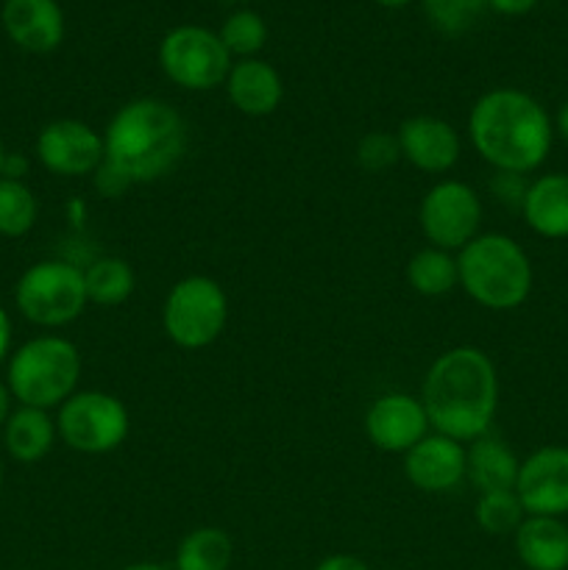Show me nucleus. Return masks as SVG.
I'll use <instances>...</instances> for the list:
<instances>
[{
  "instance_id": "1",
  "label": "nucleus",
  "mask_w": 568,
  "mask_h": 570,
  "mask_svg": "<svg viewBox=\"0 0 568 570\" xmlns=\"http://www.w3.org/2000/svg\"><path fill=\"white\" fill-rule=\"evenodd\" d=\"M418 399L432 432L462 445L473 443L490 432L499 410V373L482 348L457 345L429 365Z\"/></svg>"
},
{
  "instance_id": "2",
  "label": "nucleus",
  "mask_w": 568,
  "mask_h": 570,
  "mask_svg": "<svg viewBox=\"0 0 568 570\" xmlns=\"http://www.w3.org/2000/svg\"><path fill=\"white\" fill-rule=\"evenodd\" d=\"M468 139L493 173L529 176L549 159L555 126L538 98L516 87H496L471 106Z\"/></svg>"
},
{
  "instance_id": "3",
  "label": "nucleus",
  "mask_w": 568,
  "mask_h": 570,
  "mask_svg": "<svg viewBox=\"0 0 568 570\" xmlns=\"http://www.w3.org/2000/svg\"><path fill=\"white\" fill-rule=\"evenodd\" d=\"M187 154V122L182 111L159 98H137L111 115L104 131V161L128 187L170 176Z\"/></svg>"
},
{
  "instance_id": "4",
  "label": "nucleus",
  "mask_w": 568,
  "mask_h": 570,
  "mask_svg": "<svg viewBox=\"0 0 568 570\" xmlns=\"http://www.w3.org/2000/svg\"><path fill=\"white\" fill-rule=\"evenodd\" d=\"M460 287L473 304L490 312L518 309L532 293L535 271L529 254L512 237L488 232L457 250Z\"/></svg>"
},
{
  "instance_id": "5",
  "label": "nucleus",
  "mask_w": 568,
  "mask_h": 570,
  "mask_svg": "<svg viewBox=\"0 0 568 570\" xmlns=\"http://www.w3.org/2000/svg\"><path fill=\"white\" fill-rule=\"evenodd\" d=\"M81 367V354L72 340L59 334H39L11 354L6 384L20 406L50 412L78 393Z\"/></svg>"
},
{
  "instance_id": "6",
  "label": "nucleus",
  "mask_w": 568,
  "mask_h": 570,
  "mask_svg": "<svg viewBox=\"0 0 568 570\" xmlns=\"http://www.w3.org/2000/svg\"><path fill=\"white\" fill-rule=\"evenodd\" d=\"M228 321V298L212 276L178 278L161 304V328L184 351L209 348Z\"/></svg>"
},
{
  "instance_id": "7",
  "label": "nucleus",
  "mask_w": 568,
  "mask_h": 570,
  "mask_svg": "<svg viewBox=\"0 0 568 570\" xmlns=\"http://www.w3.org/2000/svg\"><path fill=\"white\" fill-rule=\"evenodd\" d=\"M14 304L28 323L61 328L78 321L89 306L81 267L61 259H45L28 267L14 287Z\"/></svg>"
},
{
  "instance_id": "8",
  "label": "nucleus",
  "mask_w": 568,
  "mask_h": 570,
  "mask_svg": "<svg viewBox=\"0 0 568 570\" xmlns=\"http://www.w3.org/2000/svg\"><path fill=\"white\" fill-rule=\"evenodd\" d=\"M56 429L61 443L78 454H111L126 443L131 415L117 395L104 390H78L59 406Z\"/></svg>"
},
{
  "instance_id": "9",
  "label": "nucleus",
  "mask_w": 568,
  "mask_h": 570,
  "mask_svg": "<svg viewBox=\"0 0 568 570\" xmlns=\"http://www.w3.org/2000/svg\"><path fill=\"white\" fill-rule=\"evenodd\" d=\"M234 59L217 31L204 26H176L161 37L159 67L176 87L187 92H212L226 83Z\"/></svg>"
},
{
  "instance_id": "10",
  "label": "nucleus",
  "mask_w": 568,
  "mask_h": 570,
  "mask_svg": "<svg viewBox=\"0 0 568 570\" xmlns=\"http://www.w3.org/2000/svg\"><path fill=\"white\" fill-rule=\"evenodd\" d=\"M484 206L477 189L457 178L432 184L418 206V226L432 248L462 250L482 228Z\"/></svg>"
},
{
  "instance_id": "11",
  "label": "nucleus",
  "mask_w": 568,
  "mask_h": 570,
  "mask_svg": "<svg viewBox=\"0 0 568 570\" xmlns=\"http://www.w3.org/2000/svg\"><path fill=\"white\" fill-rule=\"evenodd\" d=\"M37 159L53 176H95L104 165V134L84 120H53L39 131Z\"/></svg>"
},
{
  "instance_id": "12",
  "label": "nucleus",
  "mask_w": 568,
  "mask_h": 570,
  "mask_svg": "<svg viewBox=\"0 0 568 570\" xmlns=\"http://www.w3.org/2000/svg\"><path fill=\"white\" fill-rule=\"evenodd\" d=\"M516 495L527 515H568V445H543L521 460Z\"/></svg>"
},
{
  "instance_id": "13",
  "label": "nucleus",
  "mask_w": 568,
  "mask_h": 570,
  "mask_svg": "<svg viewBox=\"0 0 568 570\" xmlns=\"http://www.w3.org/2000/svg\"><path fill=\"white\" fill-rule=\"evenodd\" d=\"M432 432L421 399L410 393H384L365 412V434L373 449L404 456Z\"/></svg>"
},
{
  "instance_id": "14",
  "label": "nucleus",
  "mask_w": 568,
  "mask_h": 570,
  "mask_svg": "<svg viewBox=\"0 0 568 570\" xmlns=\"http://www.w3.org/2000/svg\"><path fill=\"white\" fill-rule=\"evenodd\" d=\"M401 159L429 176H443L460 161L462 139L449 120L432 115H412L395 131Z\"/></svg>"
},
{
  "instance_id": "15",
  "label": "nucleus",
  "mask_w": 568,
  "mask_h": 570,
  "mask_svg": "<svg viewBox=\"0 0 568 570\" xmlns=\"http://www.w3.org/2000/svg\"><path fill=\"white\" fill-rule=\"evenodd\" d=\"M404 476L421 493H451L466 479V445L445 434L429 432L404 454Z\"/></svg>"
},
{
  "instance_id": "16",
  "label": "nucleus",
  "mask_w": 568,
  "mask_h": 570,
  "mask_svg": "<svg viewBox=\"0 0 568 570\" xmlns=\"http://www.w3.org/2000/svg\"><path fill=\"white\" fill-rule=\"evenodd\" d=\"M6 37L28 53H50L65 39V11L56 0H6Z\"/></svg>"
},
{
  "instance_id": "17",
  "label": "nucleus",
  "mask_w": 568,
  "mask_h": 570,
  "mask_svg": "<svg viewBox=\"0 0 568 570\" xmlns=\"http://www.w3.org/2000/svg\"><path fill=\"white\" fill-rule=\"evenodd\" d=\"M223 87H226L228 104L245 117H271L284 100L282 76L259 56L234 61Z\"/></svg>"
},
{
  "instance_id": "18",
  "label": "nucleus",
  "mask_w": 568,
  "mask_h": 570,
  "mask_svg": "<svg viewBox=\"0 0 568 570\" xmlns=\"http://www.w3.org/2000/svg\"><path fill=\"white\" fill-rule=\"evenodd\" d=\"M518 212L538 237L568 239V173L532 178Z\"/></svg>"
},
{
  "instance_id": "19",
  "label": "nucleus",
  "mask_w": 568,
  "mask_h": 570,
  "mask_svg": "<svg viewBox=\"0 0 568 570\" xmlns=\"http://www.w3.org/2000/svg\"><path fill=\"white\" fill-rule=\"evenodd\" d=\"M512 540L527 570H568V523L562 518L527 515Z\"/></svg>"
},
{
  "instance_id": "20",
  "label": "nucleus",
  "mask_w": 568,
  "mask_h": 570,
  "mask_svg": "<svg viewBox=\"0 0 568 570\" xmlns=\"http://www.w3.org/2000/svg\"><path fill=\"white\" fill-rule=\"evenodd\" d=\"M521 460L505 440L493 434H482L466 445V479L477 488V493H496V490H516Z\"/></svg>"
},
{
  "instance_id": "21",
  "label": "nucleus",
  "mask_w": 568,
  "mask_h": 570,
  "mask_svg": "<svg viewBox=\"0 0 568 570\" xmlns=\"http://www.w3.org/2000/svg\"><path fill=\"white\" fill-rule=\"evenodd\" d=\"M56 438H59L56 417H50L48 410H37V406H17L3 426L6 451H9L11 460L22 462V465L45 460L53 449Z\"/></svg>"
},
{
  "instance_id": "22",
  "label": "nucleus",
  "mask_w": 568,
  "mask_h": 570,
  "mask_svg": "<svg viewBox=\"0 0 568 570\" xmlns=\"http://www.w3.org/2000/svg\"><path fill=\"white\" fill-rule=\"evenodd\" d=\"M234 540L221 527H198L182 538L173 554V570H228Z\"/></svg>"
},
{
  "instance_id": "23",
  "label": "nucleus",
  "mask_w": 568,
  "mask_h": 570,
  "mask_svg": "<svg viewBox=\"0 0 568 570\" xmlns=\"http://www.w3.org/2000/svg\"><path fill=\"white\" fill-rule=\"evenodd\" d=\"M407 284L415 289L423 298H440L449 295L451 289L460 287V267H457V256L443 248H427L415 250L407 262Z\"/></svg>"
},
{
  "instance_id": "24",
  "label": "nucleus",
  "mask_w": 568,
  "mask_h": 570,
  "mask_svg": "<svg viewBox=\"0 0 568 570\" xmlns=\"http://www.w3.org/2000/svg\"><path fill=\"white\" fill-rule=\"evenodd\" d=\"M84 284L89 304L120 306L137 289V276L123 256H100L84 267Z\"/></svg>"
},
{
  "instance_id": "25",
  "label": "nucleus",
  "mask_w": 568,
  "mask_h": 570,
  "mask_svg": "<svg viewBox=\"0 0 568 570\" xmlns=\"http://www.w3.org/2000/svg\"><path fill=\"white\" fill-rule=\"evenodd\" d=\"M39 217V200L20 178H0V234L26 237Z\"/></svg>"
},
{
  "instance_id": "26",
  "label": "nucleus",
  "mask_w": 568,
  "mask_h": 570,
  "mask_svg": "<svg viewBox=\"0 0 568 570\" xmlns=\"http://www.w3.org/2000/svg\"><path fill=\"white\" fill-rule=\"evenodd\" d=\"M527 512H523L521 501H518L516 490H496V493H479L477 507H473V521L490 538H505V534H516L518 527L523 523Z\"/></svg>"
},
{
  "instance_id": "27",
  "label": "nucleus",
  "mask_w": 568,
  "mask_h": 570,
  "mask_svg": "<svg viewBox=\"0 0 568 570\" xmlns=\"http://www.w3.org/2000/svg\"><path fill=\"white\" fill-rule=\"evenodd\" d=\"M221 42L226 45L232 59H256L267 42V26L256 11L237 9L226 17V22L217 31Z\"/></svg>"
},
{
  "instance_id": "28",
  "label": "nucleus",
  "mask_w": 568,
  "mask_h": 570,
  "mask_svg": "<svg viewBox=\"0 0 568 570\" xmlns=\"http://www.w3.org/2000/svg\"><path fill=\"white\" fill-rule=\"evenodd\" d=\"M484 9H488V0H423L429 22L449 37L466 33Z\"/></svg>"
},
{
  "instance_id": "29",
  "label": "nucleus",
  "mask_w": 568,
  "mask_h": 570,
  "mask_svg": "<svg viewBox=\"0 0 568 570\" xmlns=\"http://www.w3.org/2000/svg\"><path fill=\"white\" fill-rule=\"evenodd\" d=\"M401 159L399 139L393 131H368L356 145V161L362 170L382 173L390 170Z\"/></svg>"
},
{
  "instance_id": "30",
  "label": "nucleus",
  "mask_w": 568,
  "mask_h": 570,
  "mask_svg": "<svg viewBox=\"0 0 568 570\" xmlns=\"http://www.w3.org/2000/svg\"><path fill=\"white\" fill-rule=\"evenodd\" d=\"M529 181L518 173H493V181H490V189H493L496 198L501 204H510L512 209H521V200L527 195Z\"/></svg>"
},
{
  "instance_id": "31",
  "label": "nucleus",
  "mask_w": 568,
  "mask_h": 570,
  "mask_svg": "<svg viewBox=\"0 0 568 570\" xmlns=\"http://www.w3.org/2000/svg\"><path fill=\"white\" fill-rule=\"evenodd\" d=\"M95 189H98L104 198H120V195L128 189V181L104 161V165L95 170Z\"/></svg>"
},
{
  "instance_id": "32",
  "label": "nucleus",
  "mask_w": 568,
  "mask_h": 570,
  "mask_svg": "<svg viewBox=\"0 0 568 570\" xmlns=\"http://www.w3.org/2000/svg\"><path fill=\"white\" fill-rule=\"evenodd\" d=\"M315 570H371V566L354 554H329L317 562Z\"/></svg>"
},
{
  "instance_id": "33",
  "label": "nucleus",
  "mask_w": 568,
  "mask_h": 570,
  "mask_svg": "<svg viewBox=\"0 0 568 570\" xmlns=\"http://www.w3.org/2000/svg\"><path fill=\"white\" fill-rule=\"evenodd\" d=\"M540 0H488V9L499 11V14L507 17H521L527 11H532Z\"/></svg>"
},
{
  "instance_id": "34",
  "label": "nucleus",
  "mask_w": 568,
  "mask_h": 570,
  "mask_svg": "<svg viewBox=\"0 0 568 570\" xmlns=\"http://www.w3.org/2000/svg\"><path fill=\"white\" fill-rule=\"evenodd\" d=\"M9 348H11V317L9 312L3 309V304H0V362L6 360Z\"/></svg>"
},
{
  "instance_id": "35",
  "label": "nucleus",
  "mask_w": 568,
  "mask_h": 570,
  "mask_svg": "<svg viewBox=\"0 0 568 570\" xmlns=\"http://www.w3.org/2000/svg\"><path fill=\"white\" fill-rule=\"evenodd\" d=\"M11 401H14V395H11L9 384L0 382V429L6 426V421H9V415L14 410H11Z\"/></svg>"
},
{
  "instance_id": "36",
  "label": "nucleus",
  "mask_w": 568,
  "mask_h": 570,
  "mask_svg": "<svg viewBox=\"0 0 568 570\" xmlns=\"http://www.w3.org/2000/svg\"><path fill=\"white\" fill-rule=\"evenodd\" d=\"M551 126H555V134H560L568 142V100H562V104L557 106V115L555 120H551Z\"/></svg>"
},
{
  "instance_id": "37",
  "label": "nucleus",
  "mask_w": 568,
  "mask_h": 570,
  "mask_svg": "<svg viewBox=\"0 0 568 570\" xmlns=\"http://www.w3.org/2000/svg\"><path fill=\"white\" fill-rule=\"evenodd\" d=\"M117 570H173V568L161 566V562H131V566H123Z\"/></svg>"
},
{
  "instance_id": "38",
  "label": "nucleus",
  "mask_w": 568,
  "mask_h": 570,
  "mask_svg": "<svg viewBox=\"0 0 568 570\" xmlns=\"http://www.w3.org/2000/svg\"><path fill=\"white\" fill-rule=\"evenodd\" d=\"M379 6H384V9H401V6H410L412 0H376Z\"/></svg>"
},
{
  "instance_id": "39",
  "label": "nucleus",
  "mask_w": 568,
  "mask_h": 570,
  "mask_svg": "<svg viewBox=\"0 0 568 570\" xmlns=\"http://www.w3.org/2000/svg\"><path fill=\"white\" fill-rule=\"evenodd\" d=\"M3 161H6V148L3 142H0V176H3Z\"/></svg>"
},
{
  "instance_id": "40",
  "label": "nucleus",
  "mask_w": 568,
  "mask_h": 570,
  "mask_svg": "<svg viewBox=\"0 0 568 570\" xmlns=\"http://www.w3.org/2000/svg\"><path fill=\"white\" fill-rule=\"evenodd\" d=\"M0 490H3V462H0Z\"/></svg>"
}]
</instances>
